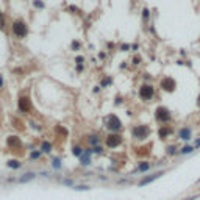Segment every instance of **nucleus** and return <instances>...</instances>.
Instances as JSON below:
<instances>
[{
	"instance_id": "nucleus-1",
	"label": "nucleus",
	"mask_w": 200,
	"mask_h": 200,
	"mask_svg": "<svg viewBox=\"0 0 200 200\" xmlns=\"http://www.w3.org/2000/svg\"><path fill=\"white\" fill-rule=\"evenodd\" d=\"M13 33L16 34L17 38H24L25 34H27V25H25V22H22V21L14 22V24H13Z\"/></svg>"
},
{
	"instance_id": "nucleus-2",
	"label": "nucleus",
	"mask_w": 200,
	"mask_h": 200,
	"mask_svg": "<svg viewBox=\"0 0 200 200\" xmlns=\"http://www.w3.org/2000/svg\"><path fill=\"white\" fill-rule=\"evenodd\" d=\"M149 133H150V130H149V127H145V125H139V127H134L133 128V136L138 138V139L147 138Z\"/></svg>"
},
{
	"instance_id": "nucleus-3",
	"label": "nucleus",
	"mask_w": 200,
	"mask_h": 200,
	"mask_svg": "<svg viewBox=\"0 0 200 200\" xmlns=\"http://www.w3.org/2000/svg\"><path fill=\"white\" fill-rule=\"evenodd\" d=\"M155 116H156V119H158L160 122H167L169 119H171V113H169L167 108L160 106V108H156V111H155Z\"/></svg>"
},
{
	"instance_id": "nucleus-4",
	"label": "nucleus",
	"mask_w": 200,
	"mask_h": 200,
	"mask_svg": "<svg viewBox=\"0 0 200 200\" xmlns=\"http://www.w3.org/2000/svg\"><path fill=\"white\" fill-rule=\"evenodd\" d=\"M106 127H108L110 130H119L122 127V124H121V121H119V117L117 116H108L106 117Z\"/></svg>"
},
{
	"instance_id": "nucleus-5",
	"label": "nucleus",
	"mask_w": 200,
	"mask_h": 200,
	"mask_svg": "<svg viewBox=\"0 0 200 200\" xmlns=\"http://www.w3.org/2000/svg\"><path fill=\"white\" fill-rule=\"evenodd\" d=\"M153 88L150 86V84H144V86L139 89V95H141V99H144V100H149V99H152L153 97Z\"/></svg>"
},
{
	"instance_id": "nucleus-6",
	"label": "nucleus",
	"mask_w": 200,
	"mask_h": 200,
	"mask_svg": "<svg viewBox=\"0 0 200 200\" xmlns=\"http://www.w3.org/2000/svg\"><path fill=\"white\" fill-rule=\"evenodd\" d=\"M121 142H122V139H121L119 134H110V136L106 138V144H108V147H117Z\"/></svg>"
},
{
	"instance_id": "nucleus-7",
	"label": "nucleus",
	"mask_w": 200,
	"mask_h": 200,
	"mask_svg": "<svg viewBox=\"0 0 200 200\" xmlns=\"http://www.w3.org/2000/svg\"><path fill=\"white\" fill-rule=\"evenodd\" d=\"M161 88H163L164 91H174L175 89V82L172 78H164L163 82H161Z\"/></svg>"
},
{
	"instance_id": "nucleus-8",
	"label": "nucleus",
	"mask_w": 200,
	"mask_h": 200,
	"mask_svg": "<svg viewBox=\"0 0 200 200\" xmlns=\"http://www.w3.org/2000/svg\"><path fill=\"white\" fill-rule=\"evenodd\" d=\"M30 106H32V105H30V100L27 97H21V99H19V110H21V111L27 113V111L30 110Z\"/></svg>"
},
{
	"instance_id": "nucleus-9",
	"label": "nucleus",
	"mask_w": 200,
	"mask_h": 200,
	"mask_svg": "<svg viewBox=\"0 0 200 200\" xmlns=\"http://www.w3.org/2000/svg\"><path fill=\"white\" fill-rule=\"evenodd\" d=\"M163 175V172H156V174H153L152 177H147V178H144V180H141L139 182V186H144V184H149V183H152L153 180H156L158 177Z\"/></svg>"
},
{
	"instance_id": "nucleus-10",
	"label": "nucleus",
	"mask_w": 200,
	"mask_h": 200,
	"mask_svg": "<svg viewBox=\"0 0 200 200\" xmlns=\"http://www.w3.org/2000/svg\"><path fill=\"white\" fill-rule=\"evenodd\" d=\"M178 136L182 138V139L188 141V139H189V138H191V130H189V128H183V130H180Z\"/></svg>"
},
{
	"instance_id": "nucleus-11",
	"label": "nucleus",
	"mask_w": 200,
	"mask_h": 200,
	"mask_svg": "<svg viewBox=\"0 0 200 200\" xmlns=\"http://www.w3.org/2000/svg\"><path fill=\"white\" fill-rule=\"evenodd\" d=\"M171 133H172V128H169V127H163V128L160 130V138H166Z\"/></svg>"
},
{
	"instance_id": "nucleus-12",
	"label": "nucleus",
	"mask_w": 200,
	"mask_h": 200,
	"mask_svg": "<svg viewBox=\"0 0 200 200\" xmlns=\"http://www.w3.org/2000/svg\"><path fill=\"white\" fill-rule=\"evenodd\" d=\"M34 178V174H27V175H24V177H21V180L19 182L21 183H25V182H30V180H33Z\"/></svg>"
},
{
	"instance_id": "nucleus-13",
	"label": "nucleus",
	"mask_w": 200,
	"mask_h": 200,
	"mask_svg": "<svg viewBox=\"0 0 200 200\" xmlns=\"http://www.w3.org/2000/svg\"><path fill=\"white\" fill-rule=\"evenodd\" d=\"M8 144H10V145H16V147H17L21 142H19V139H17L16 136H10V138H8Z\"/></svg>"
},
{
	"instance_id": "nucleus-14",
	"label": "nucleus",
	"mask_w": 200,
	"mask_h": 200,
	"mask_svg": "<svg viewBox=\"0 0 200 200\" xmlns=\"http://www.w3.org/2000/svg\"><path fill=\"white\" fill-rule=\"evenodd\" d=\"M192 150H194V147H191V145H186V147H183L182 150H180V152H182L183 155H186V153H191Z\"/></svg>"
},
{
	"instance_id": "nucleus-15",
	"label": "nucleus",
	"mask_w": 200,
	"mask_h": 200,
	"mask_svg": "<svg viewBox=\"0 0 200 200\" xmlns=\"http://www.w3.org/2000/svg\"><path fill=\"white\" fill-rule=\"evenodd\" d=\"M149 167H150V164H149V163H141V164H139V171H141V172L147 171Z\"/></svg>"
},
{
	"instance_id": "nucleus-16",
	"label": "nucleus",
	"mask_w": 200,
	"mask_h": 200,
	"mask_svg": "<svg viewBox=\"0 0 200 200\" xmlns=\"http://www.w3.org/2000/svg\"><path fill=\"white\" fill-rule=\"evenodd\" d=\"M8 166H10V167H13V169H17L19 166H21V164H19L17 161H10V163H8Z\"/></svg>"
},
{
	"instance_id": "nucleus-17",
	"label": "nucleus",
	"mask_w": 200,
	"mask_h": 200,
	"mask_svg": "<svg viewBox=\"0 0 200 200\" xmlns=\"http://www.w3.org/2000/svg\"><path fill=\"white\" fill-rule=\"evenodd\" d=\"M50 149L52 147H50L49 142H44V144H42V150H44V152H50Z\"/></svg>"
},
{
	"instance_id": "nucleus-18",
	"label": "nucleus",
	"mask_w": 200,
	"mask_h": 200,
	"mask_svg": "<svg viewBox=\"0 0 200 200\" xmlns=\"http://www.w3.org/2000/svg\"><path fill=\"white\" fill-rule=\"evenodd\" d=\"M74 155L80 156V155H82V149H80V147H74Z\"/></svg>"
},
{
	"instance_id": "nucleus-19",
	"label": "nucleus",
	"mask_w": 200,
	"mask_h": 200,
	"mask_svg": "<svg viewBox=\"0 0 200 200\" xmlns=\"http://www.w3.org/2000/svg\"><path fill=\"white\" fill-rule=\"evenodd\" d=\"M74 189H77V191H86V189H89V186H77V188H74Z\"/></svg>"
},
{
	"instance_id": "nucleus-20",
	"label": "nucleus",
	"mask_w": 200,
	"mask_h": 200,
	"mask_svg": "<svg viewBox=\"0 0 200 200\" xmlns=\"http://www.w3.org/2000/svg\"><path fill=\"white\" fill-rule=\"evenodd\" d=\"M167 153H171V155H174V153H175V147H174V145H171V147L167 149Z\"/></svg>"
},
{
	"instance_id": "nucleus-21",
	"label": "nucleus",
	"mask_w": 200,
	"mask_h": 200,
	"mask_svg": "<svg viewBox=\"0 0 200 200\" xmlns=\"http://www.w3.org/2000/svg\"><path fill=\"white\" fill-rule=\"evenodd\" d=\"M91 144H97V142H99V139H97V136H91Z\"/></svg>"
},
{
	"instance_id": "nucleus-22",
	"label": "nucleus",
	"mask_w": 200,
	"mask_h": 200,
	"mask_svg": "<svg viewBox=\"0 0 200 200\" xmlns=\"http://www.w3.org/2000/svg\"><path fill=\"white\" fill-rule=\"evenodd\" d=\"M34 6H38V8H44V3L42 2H34Z\"/></svg>"
},
{
	"instance_id": "nucleus-23",
	"label": "nucleus",
	"mask_w": 200,
	"mask_h": 200,
	"mask_svg": "<svg viewBox=\"0 0 200 200\" xmlns=\"http://www.w3.org/2000/svg\"><path fill=\"white\" fill-rule=\"evenodd\" d=\"M142 16H144V19H147V17H149V10H144V11H142Z\"/></svg>"
},
{
	"instance_id": "nucleus-24",
	"label": "nucleus",
	"mask_w": 200,
	"mask_h": 200,
	"mask_svg": "<svg viewBox=\"0 0 200 200\" xmlns=\"http://www.w3.org/2000/svg\"><path fill=\"white\" fill-rule=\"evenodd\" d=\"M32 158H39V152H33L32 153Z\"/></svg>"
},
{
	"instance_id": "nucleus-25",
	"label": "nucleus",
	"mask_w": 200,
	"mask_h": 200,
	"mask_svg": "<svg viewBox=\"0 0 200 200\" xmlns=\"http://www.w3.org/2000/svg\"><path fill=\"white\" fill-rule=\"evenodd\" d=\"M53 166H55V167H60V161H58V160H55V163H53Z\"/></svg>"
},
{
	"instance_id": "nucleus-26",
	"label": "nucleus",
	"mask_w": 200,
	"mask_h": 200,
	"mask_svg": "<svg viewBox=\"0 0 200 200\" xmlns=\"http://www.w3.org/2000/svg\"><path fill=\"white\" fill-rule=\"evenodd\" d=\"M94 152H97V153H100V152H102V147H95V149H94Z\"/></svg>"
},
{
	"instance_id": "nucleus-27",
	"label": "nucleus",
	"mask_w": 200,
	"mask_h": 200,
	"mask_svg": "<svg viewBox=\"0 0 200 200\" xmlns=\"http://www.w3.org/2000/svg\"><path fill=\"white\" fill-rule=\"evenodd\" d=\"M0 27H3V16L0 14Z\"/></svg>"
},
{
	"instance_id": "nucleus-28",
	"label": "nucleus",
	"mask_w": 200,
	"mask_h": 200,
	"mask_svg": "<svg viewBox=\"0 0 200 200\" xmlns=\"http://www.w3.org/2000/svg\"><path fill=\"white\" fill-rule=\"evenodd\" d=\"M3 84V78H2V75H0V86Z\"/></svg>"
},
{
	"instance_id": "nucleus-29",
	"label": "nucleus",
	"mask_w": 200,
	"mask_h": 200,
	"mask_svg": "<svg viewBox=\"0 0 200 200\" xmlns=\"http://www.w3.org/2000/svg\"><path fill=\"white\" fill-rule=\"evenodd\" d=\"M197 103H199V106H200V95H199V99H197Z\"/></svg>"
},
{
	"instance_id": "nucleus-30",
	"label": "nucleus",
	"mask_w": 200,
	"mask_h": 200,
	"mask_svg": "<svg viewBox=\"0 0 200 200\" xmlns=\"http://www.w3.org/2000/svg\"><path fill=\"white\" fill-rule=\"evenodd\" d=\"M188 200H194V199H188Z\"/></svg>"
}]
</instances>
